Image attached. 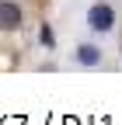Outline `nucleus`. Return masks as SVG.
<instances>
[{
  "label": "nucleus",
  "mask_w": 122,
  "mask_h": 125,
  "mask_svg": "<svg viewBox=\"0 0 122 125\" xmlns=\"http://www.w3.org/2000/svg\"><path fill=\"white\" fill-rule=\"evenodd\" d=\"M115 24H119V14H115V7L108 0H98V4L87 7V28L94 31V35H112Z\"/></svg>",
  "instance_id": "1"
},
{
  "label": "nucleus",
  "mask_w": 122,
  "mask_h": 125,
  "mask_svg": "<svg viewBox=\"0 0 122 125\" xmlns=\"http://www.w3.org/2000/svg\"><path fill=\"white\" fill-rule=\"evenodd\" d=\"M24 10L18 0H0V31H21Z\"/></svg>",
  "instance_id": "2"
},
{
  "label": "nucleus",
  "mask_w": 122,
  "mask_h": 125,
  "mask_svg": "<svg viewBox=\"0 0 122 125\" xmlns=\"http://www.w3.org/2000/svg\"><path fill=\"white\" fill-rule=\"evenodd\" d=\"M73 62L84 66V70H94V66L105 62V52H101V45H94V42H80L77 49H73Z\"/></svg>",
  "instance_id": "3"
},
{
  "label": "nucleus",
  "mask_w": 122,
  "mask_h": 125,
  "mask_svg": "<svg viewBox=\"0 0 122 125\" xmlns=\"http://www.w3.org/2000/svg\"><path fill=\"white\" fill-rule=\"evenodd\" d=\"M38 42L45 45V49H56V35H52V28H49V24H42V28H38Z\"/></svg>",
  "instance_id": "4"
}]
</instances>
